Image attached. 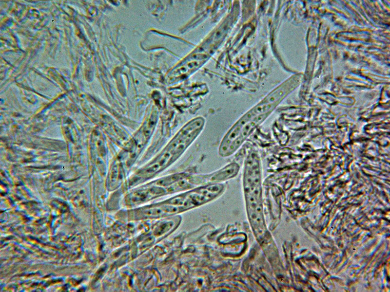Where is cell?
<instances>
[{
    "instance_id": "cell-1",
    "label": "cell",
    "mask_w": 390,
    "mask_h": 292,
    "mask_svg": "<svg viewBox=\"0 0 390 292\" xmlns=\"http://www.w3.org/2000/svg\"><path fill=\"white\" fill-rule=\"evenodd\" d=\"M291 88L284 84L275 89L239 118L222 137L218 149L219 156L226 158L234 155L268 118Z\"/></svg>"
},
{
    "instance_id": "cell-2",
    "label": "cell",
    "mask_w": 390,
    "mask_h": 292,
    "mask_svg": "<svg viewBox=\"0 0 390 292\" xmlns=\"http://www.w3.org/2000/svg\"><path fill=\"white\" fill-rule=\"evenodd\" d=\"M205 120L197 117L187 123L152 162L137 172V178H146L158 173L178 158L203 130Z\"/></svg>"
},
{
    "instance_id": "cell-3",
    "label": "cell",
    "mask_w": 390,
    "mask_h": 292,
    "mask_svg": "<svg viewBox=\"0 0 390 292\" xmlns=\"http://www.w3.org/2000/svg\"><path fill=\"white\" fill-rule=\"evenodd\" d=\"M243 187L248 210L262 209V169L258 153L253 150L245 158L243 168Z\"/></svg>"
}]
</instances>
